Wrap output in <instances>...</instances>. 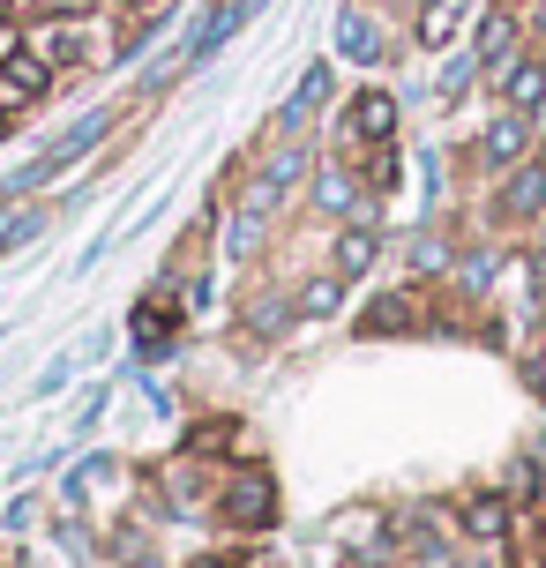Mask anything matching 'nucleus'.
<instances>
[{"label":"nucleus","instance_id":"6","mask_svg":"<svg viewBox=\"0 0 546 568\" xmlns=\"http://www.w3.org/2000/svg\"><path fill=\"white\" fill-rule=\"evenodd\" d=\"M352 135L390 142L397 135V98H390V90H360V98H352Z\"/></svg>","mask_w":546,"mask_h":568},{"label":"nucleus","instance_id":"11","mask_svg":"<svg viewBox=\"0 0 546 568\" xmlns=\"http://www.w3.org/2000/svg\"><path fill=\"white\" fill-rule=\"evenodd\" d=\"M315 202L330 210V217H367V202L352 195V180H345L337 165H322V172H315Z\"/></svg>","mask_w":546,"mask_h":568},{"label":"nucleus","instance_id":"19","mask_svg":"<svg viewBox=\"0 0 546 568\" xmlns=\"http://www.w3.org/2000/svg\"><path fill=\"white\" fill-rule=\"evenodd\" d=\"M464 284H472V292H487V284H494V262L472 255V262H464Z\"/></svg>","mask_w":546,"mask_h":568},{"label":"nucleus","instance_id":"3","mask_svg":"<svg viewBox=\"0 0 546 568\" xmlns=\"http://www.w3.org/2000/svg\"><path fill=\"white\" fill-rule=\"evenodd\" d=\"M0 90H8L16 105H23V98H46V90H53V60L30 53V45H8V53H0Z\"/></svg>","mask_w":546,"mask_h":568},{"label":"nucleus","instance_id":"17","mask_svg":"<svg viewBox=\"0 0 546 568\" xmlns=\"http://www.w3.org/2000/svg\"><path fill=\"white\" fill-rule=\"evenodd\" d=\"M30 8H38V16H60V23H68V16H90L98 0H30Z\"/></svg>","mask_w":546,"mask_h":568},{"label":"nucleus","instance_id":"2","mask_svg":"<svg viewBox=\"0 0 546 568\" xmlns=\"http://www.w3.org/2000/svg\"><path fill=\"white\" fill-rule=\"evenodd\" d=\"M524 150H532V113H494L487 135H479V158H487L494 172H517Z\"/></svg>","mask_w":546,"mask_h":568},{"label":"nucleus","instance_id":"14","mask_svg":"<svg viewBox=\"0 0 546 568\" xmlns=\"http://www.w3.org/2000/svg\"><path fill=\"white\" fill-rule=\"evenodd\" d=\"M337 53H345V60H367V68H374V60H382V30H374L367 16H345V23H337Z\"/></svg>","mask_w":546,"mask_h":568},{"label":"nucleus","instance_id":"5","mask_svg":"<svg viewBox=\"0 0 546 568\" xmlns=\"http://www.w3.org/2000/svg\"><path fill=\"white\" fill-rule=\"evenodd\" d=\"M374 255H382V232H374L367 217H352V225L337 232V277H345V284H352V277H367Z\"/></svg>","mask_w":546,"mask_h":568},{"label":"nucleus","instance_id":"15","mask_svg":"<svg viewBox=\"0 0 546 568\" xmlns=\"http://www.w3.org/2000/svg\"><path fill=\"white\" fill-rule=\"evenodd\" d=\"M322 98H330V68H307V75H300V90H292V105H285V128H300Z\"/></svg>","mask_w":546,"mask_h":568},{"label":"nucleus","instance_id":"12","mask_svg":"<svg viewBox=\"0 0 546 568\" xmlns=\"http://www.w3.org/2000/svg\"><path fill=\"white\" fill-rule=\"evenodd\" d=\"M345 307V277L330 270V277H307L300 284V300H292V314H307V322H322V314H337Z\"/></svg>","mask_w":546,"mask_h":568},{"label":"nucleus","instance_id":"16","mask_svg":"<svg viewBox=\"0 0 546 568\" xmlns=\"http://www.w3.org/2000/svg\"><path fill=\"white\" fill-rule=\"evenodd\" d=\"M390 180H397V158H390V142H374V158H367V187L382 195Z\"/></svg>","mask_w":546,"mask_h":568},{"label":"nucleus","instance_id":"8","mask_svg":"<svg viewBox=\"0 0 546 568\" xmlns=\"http://www.w3.org/2000/svg\"><path fill=\"white\" fill-rule=\"evenodd\" d=\"M546 210V165H517L502 187V217H539Z\"/></svg>","mask_w":546,"mask_h":568},{"label":"nucleus","instance_id":"9","mask_svg":"<svg viewBox=\"0 0 546 568\" xmlns=\"http://www.w3.org/2000/svg\"><path fill=\"white\" fill-rule=\"evenodd\" d=\"M502 98H509V113H539L546 105V68L539 60H517V68L502 75Z\"/></svg>","mask_w":546,"mask_h":568},{"label":"nucleus","instance_id":"21","mask_svg":"<svg viewBox=\"0 0 546 568\" xmlns=\"http://www.w3.org/2000/svg\"><path fill=\"white\" fill-rule=\"evenodd\" d=\"M524 382H532V389L546 397V352H539V359H524Z\"/></svg>","mask_w":546,"mask_h":568},{"label":"nucleus","instance_id":"20","mask_svg":"<svg viewBox=\"0 0 546 568\" xmlns=\"http://www.w3.org/2000/svg\"><path fill=\"white\" fill-rule=\"evenodd\" d=\"M532 300H539V307H546V247H539V255H532Z\"/></svg>","mask_w":546,"mask_h":568},{"label":"nucleus","instance_id":"4","mask_svg":"<svg viewBox=\"0 0 546 568\" xmlns=\"http://www.w3.org/2000/svg\"><path fill=\"white\" fill-rule=\"evenodd\" d=\"M262 0H218V8H210V16H202V30L195 38H188V60H202V53H218V45H225L232 30L247 23V16H255Z\"/></svg>","mask_w":546,"mask_h":568},{"label":"nucleus","instance_id":"18","mask_svg":"<svg viewBox=\"0 0 546 568\" xmlns=\"http://www.w3.org/2000/svg\"><path fill=\"white\" fill-rule=\"evenodd\" d=\"M472 68H479V60H449V75H442V98H457V90L472 83Z\"/></svg>","mask_w":546,"mask_h":568},{"label":"nucleus","instance_id":"10","mask_svg":"<svg viewBox=\"0 0 546 568\" xmlns=\"http://www.w3.org/2000/svg\"><path fill=\"white\" fill-rule=\"evenodd\" d=\"M509 53H517V16H487L479 23V68H509Z\"/></svg>","mask_w":546,"mask_h":568},{"label":"nucleus","instance_id":"1","mask_svg":"<svg viewBox=\"0 0 546 568\" xmlns=\"http://www.w3.org/2000/svg\"><path fill=\"white\" fill-rule=\"evenodd\" d=\"M218 509H225V524H240V531H270V524H277V479H270L262 464H240L225 479V494H218Z\"/></svg>","mask_w":546,"mask_h":568},{"label":"nucleus","instance_id":"7","mask_svg":"<svg viewBox=\"0 0 546 568\" xmlns=\"http://www.w3.org/2000/svg\"><path fill=\"white\" fill-rule=\"evenodd\" d=\"M412 322H419V300H412V292H382V300L360 314V337H404Z\"/></svg>","mask_w":546,"mask_h":568},{"label":"nucleus","instance_id":"23","mask_svg":"<svg viewBox=\"0 0 546 568\" xmlns=\"http://www.w3.org/2000/svg\"><path fill=\"white\" fill-rule=\"evenodd\" d=\"M472 568H487V561H472Z\"/></svg>","mask_w":546,"mask_h":568},{"label":"nucleus","instance_id":"22","mask_svg":"<svg viewBox=\"0 0 546 568\" xmlns=\"http://www.w3.org/2000/svg\"><path fill=\"white\" fill-rule=\"evenodd\" d=\"M188 568H240V561H225V554H210V561H188Z\"/></svg>","mask_w":546,"mask_h":568},{"label":"nucleus","instance_id":"13","mask_svg":"<svg viewBox=\"0 0 546 568\" xmlns=\"http://www.w3.org/2000/svg\"><path fill=\"white\" fill-rule=\"evenodd\" d=\"M464 531H472V539H502V531H509V501H502V494L464 501Z\"/></svg>","mask_w":546,"mask_h":568}]
</instances>
